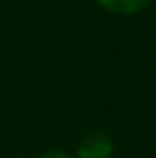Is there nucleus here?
Wrapping results in <instances>:
<instances>
[{
  "instance_id": "nucleus-1",
  "label": "nucleus",
  "mask_w": 156,
  "mask_h": 158,
  "mask_svg": "<svg viewBox=\"0 0 156 158\" xmlns=\"http://www.w3.org/2000/svg\"><path fill=\"white\" fill-rule=\"evenodd\" d=\"M115 142L106 131H90L80 138L76 147V158H112Z\"/></svg>"
},
{
  "instance_id": "nucleus-2",
  "label": "nucleus",
  "mask_w": 156,
  "mask_h": 158,
  "mask_svg": "<svg viewBox=\"0 0 156 158\" xmlns=\"http://www.w3.org/2000/svg\"><path fill=\"white\" fill-rule=\"evenodd\" d=\"M94 2L115 16H136L145 12L152 0H94Z\"/></svg>"
},
{
  "instance_id": "nucleus-3",
  "label": "nucleus",
  "mask_w": 156,
  "mask_h": 158,
  "mask_svg": "<svg viewBox=\"0 0 156 158\" xmlns=\"http://www.w3.org/2000/svg\"><path fill=\"white\" fill-rule=\"evenodd\" d=\"M37 158H76V156L69 154V151H64V149H46V151H41Z\"/></svg>"
}]
</instances>
